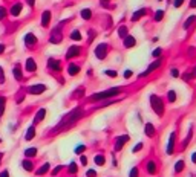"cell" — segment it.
<instances>
[{"label":"cell","mask_w":196,"mask_h":177,"mask_svg":"<svg viewBox=\"0 0 196 177\" xmlns=\"http://www.w3.org/2000/svg\"><path fill=\"white\" fill-rule=\"evenodd\" d=\"M3 52H5V44L0 43V54H3Z\"/></svg>","instance_id":"816d5d0a"},{"label":"cell","mask_w":196,"mask_h":177,"mask_svg":"<svg viewBox=\"0 0 196 177\" xmlns=\"http://www.w3.org/2000/svg\"><path fill=\"white\" fill-rule=\"evenodd\" d=\"M0 177H9V173L5 170V171H2V173H0Z\"/></svg>","instance_id":"f907efd6"},{"label":"cell","mask_w":196,"mask_h":177,"mask_svg":"<svg viewBox=\"0 0 196 177\" xmlns=\"http://www.w3.org/2000/svg\"><path fill=\"white\" fill-rule=\"evenodd\" d=\"M68 171H69L71 174H77V171H78V167H77V163H75V162H71V163H69V168H68Z\"/></svg>","instance_id":"836d02e7"},{"label":"cell","mask_w":196,"mask_h":177,"mask_svg":"<svg viewBox=\"0 0 196 177\" xmlns=\"http://www.w3.org/2000/svg\"><path fill=\"white\" fill-rule=\"evenodd\" d=\"M2 157H3V153H0V162H2Z\"/></svg>","instance_id":"6f0895ef"},{"label":"cell","mask_w":196,"mask_h":177,"mask_svg":"<svg viewBox=\"0 0 196 177\" xmlns=\"http://www.w3.org/2000/svg\"><path fill=\"white\" fill-rule=\"evenodd\" d=\"M81 116H83V110H81V108H75V110H72L71 113H68V115L61 119V122H60V125H58V128H68V127H72V125H74L78 119H80Z\"/></svg>","instance_id":"6da1fadb"},{"label":"cell","mask_w":196,"mask_h":177,"mask_svg":"<svg viewBox=\"0 0 196 177\" xmlns=\"http://www.w3.org/2000/svg\"><path fill=\"white\" fill-rule=\"evenodd\" d=\"M182 170H184V160H178V162L175 163V171H176V173H181Z\"/></svg>","instance_id":"d6a6232c"},{"label":"cell","mask_w":196,"mask_h":177,"mask_svg":"<svg viewBox=\"0 0 196 177\" xmlns=\"http://www.w3.org/2000/svg\"><path fill=\"white\" fill-rule=\"evenodd\" d=\"M61 40H63V35H61L60 31H54V32L51 34V37H49V41L51 43H55V44H58Z\"/></svg>","instance_id":"7c38bea8"},{"label":"cell","mask_w":196,"mask_h":177,"mask_svg":"<svg viewBox=\"0 0 196 177\" xmlns=\"http://www.w3.org/2000/svg\"><path fill=\"white\" fill-rule=\"evenodd\" d=\"M130 141V136L129 134H123V136H118L115 139V150L116 151H120L121 148H123V145L126 144V142H129Z\"/></svg>","instance_id":"8992f818"},{"label":"cell","mask_w":196,"mask_h":177,"mask_svg":"<svg viewBox=\"0 0 196 177\" xmlns=\"http://www.w3.org/2000/svg\"><path fill=\"white\" fill-rule=\"evenodd\" d=\"M132 75H133V72H132V70H126V72H124V78H126V80H129L130 77H132Z\"/></svg>","instance_id":"bcb514c9"},{"label":"cell","mask_w":196,"mask_h":177,"mask_svg":"<svg viewBox=\"0 0 196 177\" xmlns=\"http://www.w3.org/2000/svg\"><path fill=\"white\" fill-rule=\"evenodd\" d=\"M12 75H14L16 81H20L23 78V73H22V66L20 64H16L14 69H12Z\"/></svg>","instance_id":"4fadbf2b"},{"label":"cell","mask_w":196,"mask_h":177,"mask_svg":"<svg viewBox=\"0 0 196 177\" xmlns=\"http://www.w3.org/2000/svg\"><path fill=\"white\" fill-rule=\"evenodd\" d=\"M103 73L107 75V77H110V78H116V77H118V72H116V70H104Z\"/></svg>","instance_id":"d590c367"},{"label":"cell","mask_w":196,"mask_h":177,"mask_svg":"<svg viewBox=\"0 0 196 177\" xmlns=\"http://www.w3.org/2000/svg\"><path fill=\"white\" fill-rule=\"evenodd\" d=\"M159 66H161V60H156V61H153V63H152V64H150V66L147 67V70H146L144 73H141V75H139V78H141V77H146V75H149L150 72H153V70H156V69H158Z\"/></svg>","instance_id":"8fae6325"},{"label":"cell","mask_w":196,"mask_h":177,"mask_svg":"<svg viewBox=\"0 0 196 177\" xmlns=\"http://www.w3.org/2000/svg\"><path fill=\"white\" fill-rule=\"evenodd\" d=\"M192 162L196 163V153H193V156H192Z\"/></svg>","instance_id":"db71d44e"},{"label":"cell","mask_w":196,"mask_h":177,"mask_svg":"<svg viewBox=\"0 0 196 177\" xmlns=\"http://www.w3.org/2000/svg\"><path fill=\"white\" fill-rule=\"evenodd\" d=\"M25 44L28 46V47H34V46L37 44V38H35V35H34L32 32H29V34L25 35Z\"/></svg>","instance_id":"ba28073f"},{"label":"cell","mask_w":196,"mask_h":177,"mask_svg":"<svg viewBox=\"0 0 196 177\" xmlns=\"http://www.w3.org/2000/svg\"><path fill=\"white\" fill-rule=\"evenodd\" d=\"M146 168H147V173H149V174H155L156 170H158V168H156V163H155L153 160H149V162H147Z\"/></svg>","instance_id":"7402d4cb"},{"label":"cell","mask_w":196,"mask_h":177,"mask_svg":"<svg viewBox=\"0 0 196 177\" xmlns=\"http://www.w3.org/2000/svg\"><path fill=\"white\" fill-rule=\"evenodd\" d=\"M195 20H196V15H192V17H189V18H187V21L184 23V29H189V28L192 26V24L195 23Z\"/></svg>","instance_id":"1f68e13d"},{"label":"cell","mask_w":196,"mask_h":177,"mask_svg":"<svg viewBox=\"0 0 196 177\" xmlns=\"http://www.w3.org/2000/svg\"><path fill=\"white\" fill-rule=\"evenodd\" d=\"M46 90H48V87L45 84H35V86L28 87V93H31V95H40V93H43Z\"/></svg>","instance_id":"5b68a950"},{"label":"cell","mask_w":196,"mask_h":177,"mask_svg":"<svg viewBox=\"0 0 196 177\" xmlns=\"http://www.w3.org/2000/svg\"><path fill=\"white\" fill-rule=\"evenodd\" d=\"M150 105L153 108V111L156 113L158 116H162L164 115V103H162V99L158 96V95H150Z\"/></svg>","instance_id":"3957f363"},{"label":"cell","mask_w":196,"mask_h":177,"mask_svg":"<svg viewBox=\"0 0 196 177\" xmlns=\"http://www.w3.org/2000/svg\"><path fill=\"white\" fill-rule=\"evenodd\" d=\"M159 2H162V0H159Z\"/></svg>","instance_id":"91938a15"},{"label":"cell","mask_w":196,"mask_h":177,"mask_svg":"<svg viewBox=\"0 0 196 177\" xmlns=\"http://www.w3.org/2000/svg\"><path fill=\"white\" fill-rule=\"evenodd\" d=\"M107 2H109V0H101V3H103V5H104V3H107Z\"/></svg>","instance_id":"9f6ffc18"},{"label":"cell","mask_w":196,"mask_h":177,"mask_svg":"<svg viewBox=\"0 0 196 177\" xmlns=\"http://www.w3.org/2000/svg\"><path fill=\"white\" fill-rule=\"evenodd\" d=\"M71 40H75V41H80L81 40V32L80 31H72V34H71Z\"/></svg>","instance_id":"83f0119b"},{"label":"cell","mask_w":196,"mask_h":177,"mask_svg":"<svg viewBox=\"0 0 196 177\" xmlns=\"http://www.w3.org/2000/svg\"><path fill=\"white\" fill-rule=\"evenodd\" d=\"M48 170H49V163H45L42 168H38V170H37V176H43V174H46Z\"/></svg>","instance_id":"f546056e"},{"label":"cell","mask_w":196,"mask_h":177,"mask_svg":"<svg viewBox=\"0 0 196 177\" xmlns=\"http://www.w3.org/2000/svg\"><path fill=\"white\" fill-rule=\"evenodd\" d=\"M34 136H35V128H34V125H32V127H29L28 131H26L25 139H26V141H31V139H34Z\"/></svg>","instance_id":"cb8c5ba5"},{"label":"cell","mask_w":196,"mask_h":177,"mask_svg":"<svg viewBox=\"0 0 196 177\" xmlns=\"http://www.w3.org/2000/svg\"><path fill=\"white\" fill-rule=\"evenodd\" d=\"M78 72H80V66H77V64H69L68 66V73L71 75V77H75Z\"/></svg>","instance_id":"44dd1931"},{"label":"cell","mask_w":196,"mask_h":177,"mask_svg":"<svg viewBox=\"0 0 196 177\" xmlns=\"http://www.w3.org/2000/svg\"><path fill=\"white\" fill-rule=\"evenodd\" d=\"M81 54V47L80 46H71L68 49V52H66V58H75V57H80Z\"/></svg>","instance_id":"52a82bcc"},{"label":"cell","mask_w":196,"mask_h":177,"mask_svg":"<svg viewBox=\"0 0 196 177\" xmlns=\"http://www.w3.org/2000/svg\"><path fill=\"white\" fill-rule=\"evenodd\" d=\"M170 73H172V77H175V78H176V77H179V70H178V69H172V72H170Z\"/></svg>","instance_id":"c3c4849f"},{"label":"cell","mask_w":196,"mask_h":177,"mask_svg":"<svg viewBox=\"0 0 196 177\" xmlns=\"http://www.w3.org/2000/svg\"><path fill=\"white\" fill-rule=\"evenodd\" d=\"M106 55H107V44L106 43L98 44L97 49H95V57L98 60H104V58H106Z\"/></svg>","instance_id":"277c9868"},{"label":"cell","mask_w":196,"mask_h":177,"mask_svg":"<svg viewBox=\"0 0 196 177\" xmlns=\"http://www.w3.org/2000/svg\"><path fill=\"white\" fill-rule=\"evenodd\" d=\"M84 150H86V147H84V145H78V147L75 148V153H77V154H81Z\"/></svg>","instance_id":"7bdbcfd3"},{"label":"cell","mask_w":196,"mask_h":177,"mask_svg":"<svg viewBox=\"0 0 196 177\" xmlns=\"http://www.w3.org/2000/svg\"><path fill=\"white\" fill-rule=\"evenodd\" d=\"M28 3H29L31 6H34V3H35V0H28Z\"/></svg>","instance_id":"11a10c76"},{"label":"cell","mask_w":196,"mask_h":177,"mask_svg":"<svg viewBox=\"0 0 196 177\" xmlns=\"http://www.w3.org/2000/svg\"><path fill=\"white\" fill-rule=\"evenodd\" d=\"M167 99H168V103H175V101H176V92L175 90H168Z\"/></svg>","instance_id":"4dcf8cb0"},{"label":"cell","mask_w":196,"mask_h":177,"mask_svg":"<svg viewBox=\"0 0 196 177\" xmlns=\"http://www.w3.org/2000/svg\"><path fill=\"white\" fill-rule=\"evenodd\" d=\"M49 21H51V12L49 11H45L42 14V26L43 28H48L49 26Z\"/></svg>","instance_id":"5bb4252c"},{"label":"cell","mask_w":196,"mask_h":177,"mask_svg":"<svg viewBox=\"0 0 196 177\" xmlns=\"http://www.w3.org/2000/svg\"><path fill=\"white\" fill-rule=\"evenodd\" d=\"M6 17V8L5 6H0V20Z\"/></svg>","instance_id":"b9f144b4"},{"label":"cell","mask_w":196,"mask_h":177,"mask_svg":"<svg viewBox=\"0 0 196 177\" xmlns=\"http://www.w3.org/2000/svg\"><path fill=\"white\" fill-rule=\"evenodd\" d=\"M144 130H146V136L147 137H153L155 136V125L153 124H150V122L146 124V128Z\"/></svg>","instance_id":"d6986e66"},{"label":"cell","mask_w":196,"mask_h":177,"mask_svg":"<svg viewBox=\"0 0 196 177\" xmlns=\"http://www.w3.org/2000/svg\"><path fill=\"white\" fill-rule=\"evenodd\" d=\"M48 67L51 69V70H61V64H60V61L58 60H55V58H49L48 60Z\"/></svg>","instance_id":"30bf717a"},{"label":"cell","mask_w":196,"mask_h":177,"mask_svg":"<svg viewBox=\"0 0 196 177\" xmlns=\"http://www.w3.org/2000/svg\"><path fill=\"white\" fill-rule=\"evenodd\" d=\"M61 168H63L61 165H60V167H57V168H54V170H52V176H57V174L60 173V170H61Z\"/></svg>","instance_id":"7dc6e473"},{"label":"cell","mask_w":196,"mask_h":177,"mask_svg":"<svg viewBox=\"0 0 196 177\" xmlns=\"http://www.w3.org/2000/svg\"><path fill=\"white\" fill-rule=\"evenodd\" d=\"M5 83V72H3V69L0 67V84H3Z\"/></svg>","instance_id":"ee69618b"},{"label":"cell","mask_w":196,"mask_h":177,"mask_svg":"<svg viewBox=\"0 0 196 177\" xmlns=\"http://www.w3.org/2000/svg\"><path fill=\"white\" fill-rule=\"evenodd\" d=\"M22 167H23L25 171H32V170H34V163H32L31 160H28V159H25V160L22 162Z\"/></svg>","instance_id":"603a6c76"},{"label":"cell","mask_w":196,"mask_h":177,"mask_svg":"<svg viewBox=\"0 0 196 177\" xmlns=\"http://www.w3.org/2000/svg\"><path fill=\"white\" fill-rule=\"evenodd\" d=\"M190 8H196V0H190Z\"/></svg>","instance_id":"f5cc1de1"},{"label":"cell","mask_w":196,"mask_h":177,"mask_svg":"<svg viewBox=\"0 0 196 177\" xmlns=\"http://www.w3.org/2000/svg\"><path fill=\"white\" fill-rule=\"evenodd\" d=\"M146 12H147V9H146V8H141V9H138V11L135 12V14L132 15V21H138L141 17H144V15H146Z\"/></svg>","instance_id":"e0dca14e"},{"label":"cell","mask_w":196,"mask_h":177,"mask_svg":"<svg viewBox=\"0 0 196 177\" xmlns=\"http://www.w3.org/2000/svg\"><path fill=\"white\" fill-rule=\"evenodd\" d=\"M118 35L123 37V38H126V37H127V28H126V26H121V28L118 29Z\"/></svg>","instance_id":"8d00e7d4"},{"label":"cell","mask_w":196,"mask_h":177,"mask_svg":"<svg viewBox=\"0 0 196 177\" xmlns=\"http://www.w3.org/2000/svg\"><path fill=\"white\" fill-rule=\"evenodd\" d=\"M129 177H138V168H136V167H133L132 170H130Z\"/></svg>","instance_id":"ab89813d"},{"label":"cell","mask_w":196,"mask_h":177,"mask_svg":"<svg viewBox=\"0 0 196 177\" xmlns=\"http://www.w3.org/2000/svg\"><path fill=\"white\" fill-rule=\"evenodd\" d=\"M95 163L97 165H104V163H106V157H104L103 154H97L95 156Z\"/></svg>","instance_id":"f1b7e54d"},{"label":"cell","mask_w":196,"mask_h":177,"mask_svg":"<svg viewBox=\"0 0 196 177\" xmlns=\"http://www.w3.org/2000/svg\"><path fill=\"white\" fill-rule=\"evenodd\" d=\"M80 160H81V165H87V159H86V156H81Z\"/></svg>","instance_id":"681fc988"},{"label":"cell","mask_w":196,"mask_h":177,"mask_svg":"<svg viewBox=\"0 0 196 177\" xmlns=\"http://www.w3.org/2000/svg\"><path fill=\"white\" fill-rule=\"evenodd\" d=\"M0 142H2V139H0Z\"/></svg>","instance_id":"680465c9"},{"label":"cell","mask_w":196,"mask_h":177,"mask_svg":"<svg viewBox=\"0 0 196 177\" xmlns=\"http://www.w3.org/2000/svg\"><path fill=\"white\" fill-rule=\"evenodd\" d=\"M26 70L31 72V73H34V72L37 70V64H35V61H34L32 58H28V60H26Z\"/></svg>","instance_id":"9a60e30c"},{"label":"cell","mask_w":196,"mask_h":177,"mask_svg":"<svg viewBox=\"0 0 196 177\" xmlns=\"http://www.w3.org/2000/svg\"><path fill=\"white\" fill-rule=\"evenodd\" d=\"M25 156L26 157H34V156H37V148H26L25 150Z\"/></svg>","instance_id":"4316f807"},{"label":"cell","mask_w":196,"mask_h":177,"mask_svg":"<svg viewBox=\"0 0 196 177\" xmlns=\"http://www.w3.org/2000/svg\"><path fill=\"white\" fill-rule=\"evenodd\" d=\"M142 147H144V144L142 142H139V144H136L135 147H133V150H132V153H138L139 150H142Z\"/></svg>","instance_id":"f35d334b"},{"label":"cell","mask_w":196,"mask_h":177,"mask_svg":"<svg viewBox=\"0 0 196 177\" xmlns=\"http://www.w3.org/2000/svg\"><path fill=\"white\" fill-rule=\"evenodd\" d=\"M45 116H46V110H45V108H40V110L37 111L35 118H34V124H38V122H42V121L45 119Z\"/></svg>","instance_id":"2e32d148"},{"label":"cell","mask_w":196,"mask_h":177,"mask_svg":"<svg viewBox=\"0 0 196 177\" xmlns=\"http://www.w3.org/2000/svg\"><path fill=\"white\" fill-rule=\"evenodd\" d=\"M80 15H81L83 20H90V17H92V11H90L89 8H86V9L81 11V14H80Z\"/></svg>","instance_id":"d4e9b609"},{"label":"cell","mask_w":196,"mask_h":177,"mask_svg":"<svg viewBox=\"0 0 196 177\" xmlns=\"http://www.w3.org/2000/svg\"><path fill=\"white\" fill-rule=\"evenodd\" d=\"M182 3H184V0H173V6L175 8H179Z\"/></svg>","instance_id":"f6af8a7d"},{"label":"cell","mask_w":196,"mask_h":177,"mask_svg":"<svg viewBox=\"0 0 196 177\" xmlns=\"http://www.w3.org/2000/svg\"><path fill=\"white\" fill-rule=\"evenodd\" d=\"M22 8H23V5H22L20 2H19V3H14V5H12V8H11V14L14 15V17H17L20 12H22Z\"/></svg>","instance_id":"ac0fdd59"},{"label":"cell","mask_w":196,"mask_h":177,"mask_svg":"<svg viewBox=\"0 0 196 177\" xmlns=\"http://www.w3.org/2000/svg\"><path fill=\"white\" fill-rule=\"evenodd\" d=\"M86 177H97V171L95 170H87L86 171Z\"/></svg>","instance_id":"60d3db41"},{"label":"cell","mask_w":196,"mask_h":177,"mask_svg":"<svg viewBox=\"0 0 196 177\" xmlns=\"http://www.w3.org/2000/svg\"><path fill=\"white\" fill-rule=\"evenodd\" d=\"M121 93V88L120 87H113V88H107L104 92H98L95 95H92L89 99L90 101H101V99H106V98H110V96H116Z\"/></svg>","instance_id":"7a4b0ae2"},{"label":"cell","mask_w":196,"mask_h":177,"mask_svg":"<svg viewBox=\"0 0 196 177\" xmlns=\"http://www.w3.org/2000/svg\"><path fill=\"white\" fill-rule=\"evenodd\" d=\"M162 54V49L161 47H156L155 50H153V52H152V57H155V58H158L159 55Z\"/></svg>","instance_id":"74e56055"},{"label":"cell","mask_w":196,"mask_h":177,"mask_svg":"<svg viewBox=\"0 0 196 177\" xmlns=\"http://www.w3.org/2000/svg\"><path fill=\"white\" fill-rule=\"evenodd\" d=\"M5 104H6V98L5 96H0V116H2L3 111H5Z\"/></svg>","instance_id":"e575fe53"},{"label":"cell","mask_w":196,"mask_h":177,"mask_svg":"<svg viewBox=\"0 0 196 177\" xmlns=\"http://www.w3.org/2000/svg\"><path fill=\"white\" fill-rule=\"evenodd\" d=\"M175 139H176V133H172L170 134V137H168V142H167V154L170 156V154H173V147H175Z\"/></svg>","instance_id":"9c48e42d"},{"label":"cell","mask_w":196,"mask_h":177,"mask_svg":"<svg viewBox=\"0 0 196 177\" xmlns=\"http://www.w3.org/2000/svg\"><path fill=\"white\" fill-rule=\"evenodd\" d=\"M164 14H165V11H164V9H158V11L155 12L153 20H155V21H161V20H162V17H164Z\"/></svg>","instance_id":"484cf974"},{"label":"cell","mask_w":196,"mask_h":177,"mask_svg":"<svg viewBox=\"0 0 196 177\" xmlns=\"http://www.w3.org/2000/svg\"><path fill=\"white\" fill-rule=\"evenodd\" d=\"M135 44H136V40L133 38L132 35H127L126 38H124V46L126 47H133Z\"/></svg>","instance_id":"ffe728a7"}]
</instances>
